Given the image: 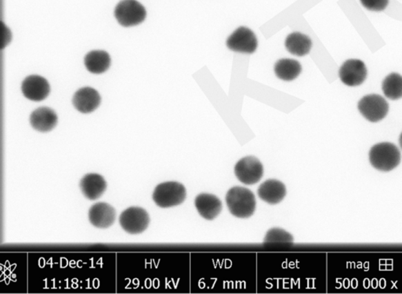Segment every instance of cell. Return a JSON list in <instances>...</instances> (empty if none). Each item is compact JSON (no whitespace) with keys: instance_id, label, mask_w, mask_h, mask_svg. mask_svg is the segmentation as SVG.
<instances>
[{"instance_id":"obj_4","label":"cell","mask_w":402,"mask_h":294,"mask_svg":"<svg viewBox=\"0 0 402 294\" xmlns=\"http://www.w3.org/2000/svg\"><path fill=\"white\" fill-rule=\"evenodd\" d=\"M146 11L136 0H121L115 8L114 16L119 24L124 27L137 26L145 19Z\"/></svg>"},{"instance_id":"obj_17","label":"cell","mask_w":402,"mask_h":294,"mask_svg":"<svg viewBox=\"0 0 402 294\" xmlns=\"http://www.w3.org/2000/svg\"><path fill=\"white\" fill-rule=\"evenodd\" d=\"M285 47L288 52L303 57L310 53L312 48V41L304 34L293 32L286 38Z\"/></svg>"},{"instance_id":"obj_10","label":"cell","mask_w":402,"mask_h":294,"mask_svg":"<svg viewBox=\"0 0 402 294\" xmlns=\"http://www.w3.org/2000/svg\"><path fill=\"white\" fill-rule=\"evenodd\" d=\"M21 89L26 99L39 101L47 97L50 87L46 79L38 75H31L24 79Z\"/></svg>"},{"instance_id":"obj_6","label":"cell","mask_w":402,"mask_h":294,"mask_svg":"<svg viewBox=\"0 0 402 294\" xmlns=\"http://www.w3.org/2000/svg\"><path fill=\"white\" fill-rule=\"evenodd\" d=\"M235 175L241 183L253 185L259 182L263 176V166L257 157L249 156L242 158L236 164Z\"/></svg>"},{"instance_id":"obj_1","label":"cell","mask_w":402,"mask_h":294,"mask_svg":"<svg viewBox=\"0 0 402 294\" xmlns=\"http://www.w3.org/2000/svg\"><path fill=\"white\" fill-rule=\"evenodd\" d=\"M225 202L230 212L236 217H250L256 210V197L250 190L242 186L231 188L226 194Z\"/></svg>"},{"instance_id":"obj_3","label":"cell","mask_w":402,"mask_h":294,"mask_svg":"<svg viewBox=\"0 0 402 294\" xmlns=\"http://www.w3.org/2000/svg\"><path fill=\"white\" fill-rule=\"evenodd\" d=\"M186 197V190L178 182H166L157 186L152 199L161 208H170L182 204Z\"/></svg>"},{"instance_id":"obj_11","label":"cell","mask_w":402,"mask_h":294,"mask_svg":"<svg viewBox=\"0 0 402 294\" xmlns=\"http://www.w3.org/2000/svg\"><path fill=\"white\" fill-rule=\"evenodd\" d=\"M88 214L90 224L103 229L111 227L117 217L115 208L105 202L96 203L90 208Z\"/></svg>"},{"instance_id":"obj_21","label":"cell","mask_w":402,"mask_h":294,"mask_svg":"<svg viewBox=\"0 0 402 294\" xmlns=\"http://www.w3.org/2000/svg\"><path fill=\"white\" fill-rule=\"evenodd\" d=\"M293 241L292 235L281 228L269 230L264 239V243H292Z\"/></svg>"},{"instance_id":"obj_15","label":"cell","mask_w":402,"mask_h":294,"mask_svg":"<svg viewBox=\"0 0 402 294\" xmlns=\"http://www.w3.org/2000/svg\"><path fill=\"white\" fill-rule=\"evenodd\" d=\"M195 206L203 218L212 220L222 211V202L210 194H201L196 197Z\"/></svg>"},{"instance_id":"obj_7","label":"cell","mask_w":402,"mask_h":294,"mask_svg":"<svg viewBox=\"0 0 402 294\" xmlns=\"http://www.w3.org/2000/svg\"><path fill=\"white\" fill-rule=\"evenodd\" d=\"M150 222L148 213L139 207L128 208L120 217L122 228L132 235L143 233L148 228Z\"/></svg>"},{"instance_id":"obj_12","label":"cell","mask_w":402,"mask_h":294,"mask_svg":"<svg viewBox=\"0 0 402 294\" xmlns=\"http://www.w3.org/2000/svg\"><path fill=\"white\" fill-rule=\"evenodd\" d=\"M100 95L92 88L85 87L77 90L72 97V104L82 114L94 111L100 104Z\"/></svg>"},{"instance_id":"obj_5","label":"cell","mask_w":402,"mask_h":294,"mask_svg":"<svg viewBox=\"0 0 402 294\" xmlns=\"http://www.w3.org/2000/svg\"><path fill=\"white\" fill-rule=\"evenodd\" d=\"M358 107L362 116L373 123L382 121L389 111L388 101L379 95L365 96L360 100Z\"/></svg>"},{"instance_id":"obj_20","label":"cell","mask_w":402,"mask_h":294,"mask_svg":"<svg viewBox=\"0 0 402 294\" xmlns=\"http://www.w3.org/2000/svg\"><path fill=\"white\" fill-rule=\"evenodd\" d=\"M382 89L385 96L390 100L402 98V77L399 73H390L384 79Z\"/></svg>"},{"instance_id":"obj_9","label":"cell","mask_w":402,"mask_h":294,"mask_svg":"<svg viewBox=\"0 0 402 294\" xmlns=\"http://www.w3.org/2000/svg\"><path fill=\"white\" fill-rule=\"evenodd\" d=\"M339 76L345 86H360L367 77L366 66L364 62L359 59H349L341 66Z\"/></svg>"},{"instance_id":"obj_18","label":"cell","mask_w":402,"mask_h":294,"mask_svg":"<svg viewBox=\"0 0 402 294\" xmlns=\"http://www.w3.org/2000/svg\"><path fill=\"white\" fill-rule=\"evenodd\" d=\"M110 64L109 54L104 50H92L84 57L86 69L94 75H100L108 70Z\"/></svg>"},{"instance_id":"obj_8","label":"cell","mask_w":402,"mask_h":294,"mask_svg":"<svg viewBox=\"0 0 402 294\" xmlns=\"http://www.w3.org/2000/svg\"><path fill=\"white\" fill-rule=\"evenodd\" d=\"M226 45L235 52L253 54L258 47V41L254 33L246 27H240L228 39Z\"/></svg>"},{"instance_id":"obj_2","label":"cell","mask_w":402,"mask_h":294,"mask_svg":"<svg viewBox=\"0 0 402 294\" xmlns=\"http://www.w3.org/2000/svg\"><path fill=\"white\" fill-rule=\"evenodd\" d=\"M370 161L371 165L378 170L392 171L400 164L401 153L393 144H378L370 150Z\"/></svg>"},{"instance_id":"obj_13","label":"cell","mask_w":402,"mask_h":294,"mask_svg":"<svg viewBox=\"0 0 402 294\" xmlns=\"http://www.w3.org/2000/svg\"><path fill=\"white\" fill-rule=\"evenodd\" d=\"M31 126L41 133H48L56 126L58 117L49 107H39L34 110L30 117Z\"/></svg>"},{"instance_id":"obj_14","label":"cell","mask_w":402,"mask_h":294,"mask_svg":"<svg viewBox=\"0 0 402 294\" xmlns=\"http://www.w3.org/2000/svg\"><path fill=\"white\" fill-rule=\"evenodd\" d=\"M287 191L284 184L277 179H268L259 186L258 195L270 205L279 204L285 199Z\"/></svg>"},{"instance_id":"obj_16","label":"cell","mask_w":402,"mask_h":294,"mask_svg":"<svg viewBox=\"0 0 402 294\" xmlns=\"http://www.w3.org/2000/svg\"><path fill=\"white\" fill-rule=\"evenodd\" d=\"M82 193L89 200H96L103 195L107 184L105 179L97 173L86 175L81 181Z\"/></svg>"},{"instance_id":"obj_19","label":"cell","mask_w":402,"mask_h":294,"mask_svg":"<svg viewBox=\"0 0 402 294\" xmlns=\"http://www.w3.org/2000/svg\"><path fill=\"white\" fill-rule=\"evenodd\" d=\"M275 75L285 81H292L297 79L302 72V66L297 60L283 59L277 62L274 66Z\"/></svg>"},{"instance_id":"obj_22","label":"cell","mask_w":402,"mask_h":294,"mask_svg":"<svg viewBox=\"0 0 402 294\" xmlns=\"http://www.w3.org/2000/svg\"><path fill=\"white\" fill-rule=\"evenodd\" d=\"M363 7L371 11H383L387 8L389 0H360Z\"/></svg>"},{"instance_id":"obj_23","label":"cell","mask_w":402,"mask_h":294,"mask_svg":"<svg viewBox=\"0 0 402 294\" xmlns=\"http://www.w3.org/2000/svg\"><path fill=\"white\" fill-rule=\"evenodd\" d=\"M399 143H400V146L402 148V133L400 135Z\"/></svg>"}]
</instances>
